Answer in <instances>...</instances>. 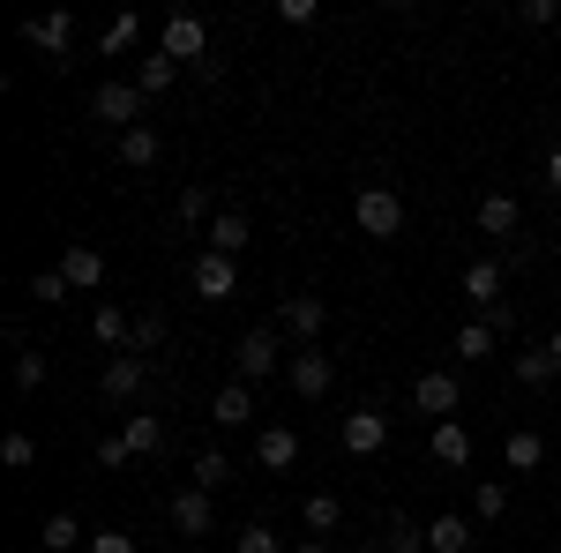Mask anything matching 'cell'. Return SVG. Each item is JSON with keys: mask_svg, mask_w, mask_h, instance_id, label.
<instances>
[{"mask_svg": "<svg viewBox=\"0 0 561 553\" xmlns=\"http://www.w3.org/2000/svg\"><path fill=\"white\" fill-rule=\"evenodd\" d=\"M232 367H240V382H270V375H285L293 359H285V337H277V330H248V337L232 344Z\"/></svg>", "mask_w": 561, "mask_h": 553, "instance_id": "1", "label": "cell"}, {"mask_svg": "<svg viewBox=\"0 0 561 553\" xmlns=\"http://www.w3.org/2000/svg\"><path fill=\"white\" fill-rule=\"evenodd\" d=\"M352 217H359L367 240H397V232H404V195H397V187H359Z\"/></svg>", "mask_w": 561, "mask_h": 553, "instance_id": "2", "label": "cell"}, {"mask_svg": "<svg viewBox=\"0 0 561 553\" xmlns=\"http://www.w3.org/2000/svg\"><path fill=\"white\" fill-rule=\"evenodd\" d=\"M322 322H330V307H322L314 292H293L285 307H277V337H293L300 352H307L314 337H322Z\"/></svg>", "mask_w": 561, "mask_h": 553, "instance_id": "3", "label": "cell"}, {"mask_svg": "<svg viewBox=\"0 0 561 553\" xmlns=\"http://www.w3.org/2000/svg\"><path fill=\"white\" fill-rule=\"evenodd\" d=\"M285 382H293V389L307 396V404H314V396H330V382H337V359H330L322 344H307V352H293V367H285Z\"/></svg>", "mask_w": 561, "mask_h": 553, "instance_id": "4", "label": "cell"}, {"mask_svg": "<svg viewBox=\"0 0 561 553\" xmlns=\"http://www.w3.org/2000/svg\"><path fill=\"white\" fill-rule=\"evenodd\" d=\"M142 382H150V359H135V352H113V359H105V404H135V396H142Z\"/></svg>", "mask_w": 561, "mask_h": 553, "instance_id": "5", "label": "cell"}, {"mask_svg": "<svg viewBox=\"0 0 561 553\" xmlns=\"http://www.w3.org/2000/svg\"><path fill=\"white\" fill-rule=\"evenodd\" d=\"M23 38L38 45L53 68H68V38H76V15H68V8H53V15H38V23H23Z\"/></svg>", "mask_w": 561, "mask_h": 553, "instance_id": "6", "label": "cell"}, {"mask_svg": "<svg viewBox=\"0 0 561 553\" xmlns=\"http://www.w3.org/2000/svg\"><path fill=\"white\" fill-rule=\"evenodd\" d=\"M90 113H98V120H113V128L128 135V128H142V120H135V113H142V90H135V83H98Z\"/></svg>", "mask_w": 561, "mask_h": 553, "instance_id": "7", "label": "cell"}, {"mask_svg": "<svg viewBox=\"0 0 561 553\" xmlns=\"http://www.w3.org/2000/svg\"><path fill=\"white\" fill-rule=\"evenodd\" d=\"M412 404H420V412L442 426L457 404H465V389H457V375H442V367H434V375H420V382H412Z\"/></svg>", "mask_w": 561, "mask_h": 553, "instance_id": "8", "label": "cell"}, {"mask_svg": "<svg viewBox=\"0 0 561 553\" xmlns=\"http://www.w3.org/2000/svg\"><path fill=\"white\" fill-rule=\"evenodd\" d=\"M240 292V262L232 255H203L195 262V299H232Z\"/></svg>", "mask_w": 561, "mask_h": 553, "instance_id": "9", "label": "cell"}, {"mask_svg": "<svg viewBox=\"0 0 561 553\" xmlns=\"http://www.w3.org/2000/svg\"><path fill=\"white\" fill-rule=\"evenodd\" d=\"M255 464L262 471H293L300 464V434H293V426H262L255 434Z\"/></svg>", "mask_w": 561, "mask_h": 553, "instance_id": "10", "label": "cell"}, {"mask_svg": "<svg viewBox=\"0 0 561 553\" xmlns=\"http://www.w3.org/2000/svg\"><path fill=\"white\" fill-rule=\"evenodd\" d=\"M158 53H165V60H203V15H165Z\"/></svg>", "mask_w": 561, "mask_h": 553, "instance_id": "11", "label": "cell"}, {"mask_svg": "<svg viewBox=\"0 0 561 553\" xmlns=\"http://www.w3.org/2000/svg\"><path fill=\"white\" fill-rule=\"evenodd\" d=\"M210 419H217V426H248V419H255V382H240V375H232V382L217 389Z\"/></svg>", "mask_w": 561, "mask_h": 553, "instance_id": "12", "label": "cell"}, {"mask_svg": "<svg viewBox=\"0 0 561 553\" xmlns=\"http://www.w3.org/2000/svg\"><path fill=\"white\" fill-rule=\"evenodd\" d=\"M382 441H389V419L375 412V404H367V412H352V419H345V449H352V457H375Z\"/></svg>", "mask_w": 561, "mask_h": 553, "instance_id": "13", "label": "cell"}, {"mask_svg": "<svg viewBox=\"0 0 561 553\" xmlns=\"http://www.w3.org/2000/svg\"><path fill=\"white\" fill-rule=\"evenodd\" d=\"M517 224H524L517 195H486V203H479V232H486V240H517Z\"/></svg>", "mask_w": 561, "mask_h": 553, "instance_id": "14", "label": "cell"}, {"mask_svg": "<svg viewBox=\"0 0 561 553\" xmlns=\"http://www.w3.org/2000/svg\"><path fill=\"white\" fill-rule=\"evenodd\" d=\"M173 531H187V539H203V531H210V494H203V486H187V494H173Z\"/></svg>", "mask_w": 561, "mask_h": 553, "instance_id": "15", "label": "cell"}, {"mask_svg": "<svg viewBox=\"0 0 561 553\" xmlns=\"http://www.w3.org/2000/svg\"><path fill=\"white\" fill-rule=\"evenodd\" d=\"M60 277H68L76 292H98V285H105V255H98V247H68V255H60Z\"/></svg>", "mask_w": 561, "mask_h": 553, "instance_id": "16", "label": "cell"}, {"mask_svg": "<svg viewBox=\"0 0 561 553\" xmlns=\"http://www.w3.org/2000/svg\"><path fill=\"white\" fill-rule=\"evenodd\" d=\"M90 337L105 344V352H128V337H135V322L113 307V299H98V314H90Z\"/></svg>", "mask_w": 561, "mask_h": 553, "instance_id": "17", "label": "cell"}, {"mask_svg": "<svg viewBox=\"0 0 561 553\" xmlns=\"http://www.w3.org/2000/svg\"><path fill=\"white\" fill-rule=\"evenodd\" d=\"M465 299H472L479 314L502 307V262H472V269H465Z\"/></svg>", "mask_w": 561, "mask_h": 553, "instance_id": "18", "label": "cell"}, {"mask_svg": "<svg viewBox=\"0 0 561 553\" xmlns=\"http://www.w3.org/2000/svg\"><path fill=\"white\" fill-rule=\"evenodd\" d=\"M248 240H255V232H248V217H240V210H217L210 217V255H240Z\"/></svg>", "mask_w": 561, "mask_h": 553, "instance_id": "19", "label": "cell"}, {"mask_svg": "<svg viewBox=\"0 0 561 553\" xmlns=\"http://www.w3.org/2000/svg\"><path fill=\"white\" fill-rule=\"evenodd\" d=\"M434 464H472V426H457V419L434 426Z\"/></svg>", "mask_w": 561, "mask_h": 553, "instance_id": "20", "label": "cell"}, {"mask_svg": "<svg viewBox=\"0 0 561 553\" xmlns=\"http://www.w3.org/2000/svg\"><path fill=\"white\" fill-rule=\"evenodd\" d=\"M502 457H510V471H539V464H547V434H531V426H517V434L502 441Z\"/></svg>", "mask_w": 561, "mask_h": 553, "instance_id": "21", "label": "cell"}, {"mask_svg": "<svg viewBox=\"0 0 561 553\" xmlns=\"http://www.w3.org/2000/svg\"><path fill=\"white\" fill-rule=\"evenodd\" d=\"M427 553H472V523H465V516H434L427 523Z\"/></svg>", "mask_w": 561, "mask_h": 553, "instance_id": "22", "label": "cell"}, {"mask_svg": "<svg viewBox=\"0 0 561 553\" xmlns=\"http://www.w3.org/2000/svg\"><path fill=\"white\" fill-rule=\"evenodd\" d=\"M158 150H165V142H158V128H150V120L121 135V165H158Z\"/></svg>", "mask_w": 561, "mask_h": 553, "instance_id": "23", "label": "cell"}, {"mask_svg": "<svg viewBox=\"0 0 561 553\" xmlns=\"http://www.w3.org/2000/svg\"><path fill=\"white\" fill-rule=\"evenodd\" d=\"M554 375H561V359L547 352V344H539V352H517V382H524V389H547Z\"/></svg>", "mask_w": 561, "mask_h": 553, "instance_id": "24", "label": "cell"}, {"mask_svg": "<svg viewBox=\"0 0 561 553\" xmlns=\"http://www.w3.org/2000/svg\"><path fill=\"white\" fill-rule=\"evenodd\" d=\"M173 76H180V60H165V53H150V60L135 68V90H142V97H158V90H173Z\"/></svg>", "mask_w": 561, "mask_h": 553, "instance_id": "25", "label": "cell"}, {"mask_svg": "<svg viewBox=\"0 0 561 553\" xmlns=\"http://www.w3.org/2000/svg\"><path fill=\"white\" fill-rule=\"evenodd\" d=\"M121 434H128L135 457H158V449H165V419H128Z\"/></svg>", "mask_w": 561, "mask_h": 553, "instance_id": "26", "label": "cell"}, {"mask_svg": "<svg viewBox=\"0 0 561 553\" xmlns=\"http://www.w3.org/2000/svg\"><path fill=\"white\" fill-rule=\"evenodd\" d=\"M68 546H83V523L60 509V516H45V553H68Z\"/></svg>", "mask_w": 561, "mask_h": 553, "instance_id": "27", "label": "cell"}, {"mask_svg": "<svg viewBox=\"0 0 561 553\" xmlns=\"http://www.w3.org/2000/svg\"><path fill=\"white\" fill-rule=\"evenodd\" d=\"M0 464H8V471H31V464H38V441H31V434L15 426V434L0 441Z\"/></svg>", "mask_w": 561, "mask_h": 553, "instance_id": "28", "label": "cell"}, {"mask_svg": "<svg viewBox=\"0 0 561 553\" xmlns=\"http://www.w3.org/2000/svg\"><path fill=\"white\" fill-rule=\"evenodd\" d=\"M345 509H337V494H307V531H337Z\"/></svg>", "mask_w": 561, "mask_h": 553, "instance_id": "29", "label": "cell"}, {"mask_svg": "<svg viewBox=\"0 0 561 553\" xmlns=\"http://www.w3.org/2000/svg\"><path fill=\"white\" fill-rule=\"evenodd\" d=\"M486 352H494V330L486 322H465L457 330V359H486Z\"/></svg>", "mask_w": 561, "mask_h": 553, "instance_id": "30", "label": "cell"}, {"mask_svg": "<svg viewBox=\"0 0 561 553\" xmlns=\"http://www.w3.org/2000/svg\"><path fill=\"white\" fill-rule=\"evenodd\" d=\"M472 509H479V523H494V516L510 509V486H502V479H486V486L472 494Z\"/></svg>", "mask_w": 561, "mask_h": 553, "instance_id": "31", "label": "cell"}, {"mask_svg": "<svg viewBox=\"0 0 561 553\" xmlns=\"http://www.w3.org/2000/svg\"><path fill=\"white\" fill-rule=\"evenodd\" d=\"M158 344H165V322H158V314H135V337H128V352L142 359V352H158Z\"/></svg>", "mask_w": 561, "mask_h": 553, "instance_id": "32", "label": "cell"}, {"mask_svg": "<svg viewBox=\"0 0 561 553\" xmlns=\"http://www.w3.org/2000/svg\"><path fill=\"white\" fill-rule=\"evenodd\" d=\"M15 389H23V396L45 389V352H15Z\"/></svg>", "mask_w": 561, "mask_h": 553, "instance_id": "33", "label": "cell"}, {"mask_svg": "<svg viewBox=\"0 0 561 553\" xmlns=\"http://www.w3.org/2000/svg\"><path fill=\"white\" fill-rule=\"evenodd\" d=\"M375 553H427V531H412V523H397L389 539H375Z\"/></svg>", "mask_w": 561, "mask_h": 553, "instance_id": "34", "label": "cell"}, {"mask_svg": "<svg viewBox=\"0 0 561 553\" xmlns=\"http://www.w3.org/2000/svg\"><path fill=\"white\" fill-rule=\"evenodd\" d=\"M225 479H232V464H225V457H195V486H203V494H217V486H225Z\"/></svg>", "mask_w": 561, "mask_h": 553, "instance_id": "35", "label": "cell"}, {"mask_svg": "<svg viewBox=\"0 0 561 553\" xmlns=\"http://www.w3.org/2000/svg\"><path fill=\"white\" fill-rule=\"evenodd\" d=\"M232 553H285V546H277V531H270V523H248V531L232 539Z\"/></svg>", "mask_w": 561, "mask_h": 553, "instance_id": "36", "label": "cell"}, {"mask_svg": "<svg viewBox=\"0 0 561 553\" xmlns=\"http://www.w3.org/2000/svg\"><path fill=\"white\" fill-rule=\"evenodd\" d=\"M68 292H76V285H68L60 269H38V277H31V299H45V307H53V299H68Z\"/></svg>", "mask_w": 561, "mask_h": 553, "instance_id": "37", "label": "cell"}, {"mask_svg": "<svg viewBox=\"0 0 561 553\" xmlns=\"http://www.w3.org/2000/svg\"><path fill=\"white\" fill-rule=\"evenodd\" d=\"M98 464H105V471H121V464H135L128 434H105V441H98Z\"/></svg>", "mask_w": 561, "mask_h": 553, "instance_id": "38", "label": "cell"}, {"mask_svg": "<svg viewBox=\"0 0 561 553\" xmlns=\"http://www.w3.org/2000/svg\"><path fill=\"white\" fill-rule=\"evenodd\" d=\"M135 31H142L135 15H113V23H105V53H128V45H135Z\"/></svg>", "mask_w": 561, "mask_h": 553, "instance_id": "39", "label": "cell"}, {"mask_svg": "<svg viewBox=\"0 0 561 553\" xmlns=\"http://www.w3.org/2000/svg\"><path fill=\"white\" fill-rule=\"evenodd\" d=\"M314 15H322V8H314V0H277V23H293V31H307V23H314Z\"/></svg>", "mask_w": 561, "mask_h": 553, "instance_id": "40", "label": "cell"}, {"mask_svg": "<svg viewBox=\"0 0 561 553\" xmlns=\"http://www.w3.org/2000/svg\"><path fill=\"white\" fill-rule=\"evenodd\" d=\"M517 23H524V31H547V23H554V0H524Z\"/></svg>", "mask_w": 561, "mask_h": 553, "instance_id": "41", "label": "cell"}, {"mask_svg": "<svg viewBox=\"0 0 561 553\" xmlns=\"http://www.w3.org/2000/svg\"><path fill=\"white\" fill-rule=\"evenodd\" d=\"M203 217H210V195H203V187H187V195H180V224H203Z\"/></svg>", "mask_w": 561, "mask_h": 553, "instance_id": "42", "label": "cell"}, {"mask_svg": "<svg viewBox=\"0 0 561 553\" xmlns=\"http://www.w3.org/2000/svg\"><path fill=\"white\" fill-rule=\"evenodd\" d=\"M90 553H135L128 531H90Z\"/></svg>", "mask_w": 561, "mask_h": 553, "instance_id": "43", "label": "cell"}, {"mask_svg": "<svg viewBox=\"0 0 561 553\" xmlns=\"http://www.w3.org/2000/svg\"><path fill=\"white\" fill-rule=\"evenodd\" d=\"M547 187H554V195H561V142H554V150H547Z\"/></svg>", "mask_w": 561, "mask_h": 553, "instance_id": "44", "label": "cell"}, {"mask_svg": "<svg viewBox=\"0 0 561 553\" xmlns=\"http://www.w3.org/2000/svg\"><path fill=\"white\" fill-rule=\"evenodd\" d=\"M293 553H330V546H322V539H307V546H293Z\"/></svg>", "mask_w": 561, "mask_h": 553, "instance_id": "45", "label": "cell"}, {"mask_svg": "<svg viewBox=\"0 0 561 553\" xmlns=\"http://www.w3.org/2000/svg\"><path fill=\"white\" fill-rule=\"evenodd\" d=\"M547 352H554V359H561V330H554V344H547Z\"/></svg>", "mask_w": 561, "mask_h": 553, "instance_id": "46", "label": "cell"}, {"mask_svg": "<svg viewBox=\"0 0 561 553\" xmlns=\"http://www.w3.org/2000/svg\"><path fill=\"white\" fill-rule=\"evenodd\" d=\"M225 553H232V546H225Z\"/></svg>", "mask_w": 561, "mask_h": 553, "instance_id": "47", "label": "cell"}]
</instances>
